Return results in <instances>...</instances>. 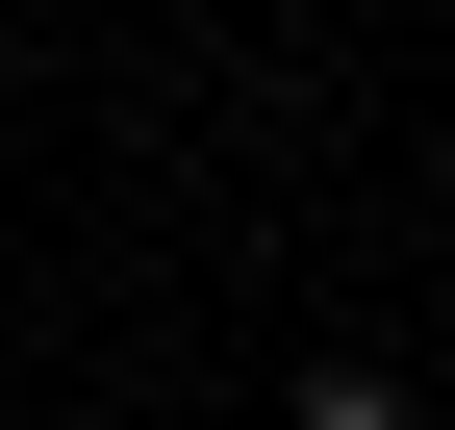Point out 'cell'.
I'll return each mask as SVG.
<instances>
[{
  "label": "cell",
  "instance_id": "6da1fadb",
  "mask_svg": "<svg viewBox=\"0 0 455 430\" xmlns=\"http://www.w3.org/2000/svg\"><path fill=\"white\" fill-rule=\"evenodd\" d=\"M278 430H430V405H405V380H379V354H329V380H304V405H278Z\"/></svg>",
  "mask_w": 455,
  "mask_h": 430
}]
</instances>
